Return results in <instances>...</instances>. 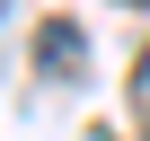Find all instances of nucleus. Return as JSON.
<instances>
[{
  "mask_svg": "<svg viewBox=\"0 0 150 141\" xmlns=\"http://www.w3.org/2000/svg\"><path fill=\"white\" fill-rule=\"evenodd\" d=\"M132 106H141V132H150V53H141V70H132Z\"/></svg>",
  "mask_w": 150,
  "mask_h": 141,
  "instance_id": "f03ea898",
  "label": "nucleus"
},
{
  "mask_svg": "<svg viewBox=\"0 0 150 141\" xmlns=\"http://www.w3.org/2000/svg\"><path fill=\"white\" fill-rule=\"evenodd\" d=\"M71 62H80V27H44V70H71Z\"/></svg>",
  "mask_w": 150,
  "mask_h": 141,
  "instance_id": "f257e3e1",
  "label": "nucleus"
},
{
  "mask_svg": "<svg viewBox=\"0 0 150 141\" xmlns=\"http://www.w3.org/2000/svg\"><path fill=\"white\" fill-rule=\"evenodd\" d=\"M0 18H9V0H0Z\"/></svg>",
  "mask_w": 150,
  "mask_h": 141,
  "instance_id": "7ed1b4c3",
  "label": "nucleus"
}]
</instances>
